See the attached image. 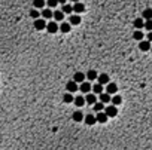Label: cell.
I'll return each instance as SVG.
<instances>
[{
	"label": "cell",
	"instance_id": "cell-1",
	"mask_svg": "<svg viewBox=\"0 0 152 150\" xmlns=\"http://www.w3.org/2000/svg\"><path fill=\"white\" fill-rule=\"evenodd\" d=\"M34 28H36L37 31H40V30H43V28H46V22H45V19H42V18L34 19Z\"/></svg>",
	"mask_w": 152,
	"mask_h": 150
},
{
	"label": "cell",
	"instance_id": "cell-2",
	"mask_svg": "<svg viewBox=\"0 0 152 150\" xmlns=\"http://www.w3.org/2000/svg\"><path fill=\"white\" fill-rule=\"evenodd\" d=\"M116 113H118V110H116V107H113V106H107V107L104 109V114H106L107 117H115Z\"/></svg>",
	"mask_w": 152,
	"mask_h": 150
},
{
	"label": "cell",
	"instance_id": "cell-3",
	"mask_svg": "<svg viewBox=\"0 0 152 150\" xmlns=\"http://www.w3.org/2000/svg\"><path fill=\"white\" fill-rule=\"evenodd\" d=\"M83 100H85V104H93V106H94V104L97 103V97H96L94 94H91V92L86 94V95L83 97Z\"/></svg>",
	"mask_w": 152,
	"mask_h": 150
},
{
	"label": "cell",
	"instance_id": "cell-4",
	"mask_svg": "<svg viewBox=\"0 0 152 150\" xmlns=\"http://www.w3.org/2000/svg\"><path fill=\"white\" fill-rule=\"evenodd\" d=\"M97 80H98V85H107V83H111V80H109V76H107L106 73H103V74H98L97 76Z\"/></svg>",
	"mask_w": 152,
	"mask_h": 150
},
{
	"label": "cell",
	"instance_id": "cell-5",
	"mask_svg": "<svg viewBox=\"0 0 152 150\" xmlns=\"http://www.w3.org/2000/svg\"><path fill=\"white\" fill-rule=\"evenodd\" d=\"M72 11L75 12V15H81L83 11H85V6L82 5V3H79V2H76L73 6H72Z\"/></svg>",
	"mask_w": 152,
	"mask_h": 150
},
{
	"label": "cell",
	"instance_id": "cell-6",
	"mask_svg": "<svg viewBox=\"0 0 152 150\" xmlns=\"http://www.w3.org/2000/svg\"><path fill=\"white\" fill-rule=\"evenodd\" d=\"M78 89H81L82 94H90V91H91V83H90V82H82L81 86H78Z\"/></svg>",
	"mask_w": 152,
	"mask_h": 150
},
{
	"label": "cell",
	"instance_id": "cell-7",
	"mask_svg": "<svg viewBox=\"0 0 152 150\" xmlns=\"http://www.w3.org/2000/svg\"><path fill=\"white\" fill-rule=\"evenodd\" d=\"M46 30H48V33H51V34L57 33V31H58V26H57V22H55V21L48 22V24H46Z\"/></svg>",
	"mask_w": 152,
	"mask_h": 150
},
{
	"label": "cell",
	"instance_id": "cell-8",
	"mask_svg": "<svg viewBox=\"0 0 152 150\" xmlns=\"http://www.w3.org/2000/svg\"><path fill=\"white\" fill-rule=\"evenodd\" d=\"M116 91H118V86H116V83H107V86H106V94H107V95L116 94Z\"/></svg>",
	"mask_w": 152,
	"mask_h": 150
},
{
	"label": "cell",
	"instance_id": "cell-9",
	"mask_svg": "<svg viewBox=\"0 0 152 150\" xmlns=\"http://www.w3.org/2000/svg\"><path fill=\"white\" fill-rule=\"evenodd\" d=\"M85 80V74L82 73V71H78V73H75V76H73V82L78 85V83H82Z\"/></svg>",
	"mask_w": 152,
	"mask_h": 150
},
{
	"label": "cell",
	"instance_id": "cell-10",
	"mask_svg": "<svg viewBox=\"0 0 152 150\" xmlns=\"http://www.w3.org/2000/svg\"><path fill=\"white\" fill-rule=\"evenodd\" d=\"M98 100H100L98 103H101V104L104 106V104H107V103H111V95H107L106 92H103V94L98 95Z\"/></svg>",
	"mask_w": 152,
	"mask_h": 150
},
{
	"label": "cell",
	"instance_id": "cell-11",
	"mask_svg": "<svg viewBox=\"0 0 152 150\" xmlns=\"http://www.w3.org/2000/svg\"><path fill=\"white\" fill-rule=\"evenodd\" d=\"M107 119H109V117L104 114V112H100V113H97V116H96V122H98V123H106Z\"/></svg>",
	"mask_w": 152,
	"mask_h": 150
},
{
	"label": "cell",
	"instance_id": "cell-12",
	"mask_svg": "<svg viewBox=\"0 0 152 150\" xmlns=\"http://www.w3.org/2000/svg\"><path fill=\"white\" fill-rule=\"evenodd\" d=\"M69 24L70 26H78V24H81V16L79 15H70L69 16Z\"/></svg>",
	"mask_w": 152,
	"mask_h": 150
},
{
	"label": "cell",
	"instance_id": "cell-13",
	"mask_svg": "<svg viewBox=\"0 0 152 150\" xmlns=\"http://www.w3.org/2000/svg\"><path fill=\"white\" fill-rule=\"evenodd\" d=\"M139 48H140V51L148 52L149 49H151V42H148V40H142V42H140V45H139Z\"/></svg>",
	"mask_w": 152,
	"mask_h": 150
},
{
	"label": "cell",
	"instance_id": "cell-14",
	"mask_svg": "<svg viewBox=\"0 0 152 150\" xmlns=\"http://www.w3.org/2000/svg\"><path fill=\"white\" fill-rule=\"evenodd\" d=\"M66 89H67V94H72V92H76L78 91V85L72 80V82H69L67 85H66Z\"/></svg>",
	"mask_w": 152,
	"mask_h": 150
},
{
	"label": "cell",
	"instance_id": "cell-15",
	"mask_svg": "<svg viewBox=\"0 0 152 150\" xmlns=\"http://www.w3.org/2000/svg\"><path fill=\"white\" fill-rule=\"evenodd\" d=\"M83 120H85L86 125H94V123H96V116H94L93 113H90V114H86V116L83 117Z\"/></svg>",
	"mask_w": 152,
	"mask_h": 150
},
{
	"label": "cell",
	"instance_id": "cell-16",
	"mask_svg": "<svg viewBox=\"0 0 152 150\" xmlns=\"http://www.w3.org/2000/svg\"><path fill=\"white\" fill-rule=\"evenodd\" d=\"M97 76H98V74H97V71H96V70H90L88 73L85 74V77L88 79L90 82H91V80H96V79H97Z\"/></svg>",
	"mask_w": 152,
	"mask_h": 150
},
{
	"label": "cell",
	"instance_id": "cell-17",
	"mask_svg": "<svg viewBox=\"0 0 152 150\" xmlns=\"http://www.w3.org/2000/svg\"><path fill=\"white\" fill-rule=\"evenodd\" d=\"M73 103H75V106H76V107H82V106L85 104V100H83V97H82V95H79V97L73 98Z\"/></svg>",
	"mask_w": 152,
	"mask_h": 150
},
{
	"label": "cell",
	"instance_id": "cell-18",
	"mask_svg": "<svg viewBox=\"0 0 152 150\" xmlns=\"http://www.w3.org/2000/svg\"><path fill=\"white\" fill-rule=\"evenodd\" d=\"M52 18L55 19V22L57 21H63L64 19V14L61 11H55V12H52Z\"/></svg>",
	"mask_w": 152,
	"mask_h": 150
},
{
	"label": "cell",
	"instance_id": "cell-19",
	"mask_svg": "<svg viewBox=\"0 0 152 150\" xmlns=\"http://www.w3.org/2000/svg\"><path fill=\"white\" fill-rule=\"evenodd\" d=\"M58 30H60L61 33H69V31H70V24H69V22H63L61 26L58 27Z\"/></svg>",
	"mask_w": 152,
	"mask_h": 150
},
{
	"label": "cell",
	"instance_id": "cell-20",
	"mask_svg": "<svg viewBox=\"0 0 152 150\" xmlns=\"http://www.w3.org/2000/svg\"><path fill=\"white\" fill-rule=\"evenodd\" d=\"M111 101H112V106L116 107V106H119L122 103V98L119 95H115V97H111Z\"/></svg>",
	"mask_w": 152,
	"mask_h": 150
},
{
	"label": "cell",
	"instance_id": "cell-21",
	"mask_svg": "<svg viewBox=\"0 0 152 150\" xmlns=\"http://www.w3.org/2000/svg\"><path fill=\"white\" fill-rule=\"evenodd\" d=\"M42 16H43L42 19H49V18H52V11L48 9V8L43 9V11H42Z\"/></svg>",
	"mask_w": 152,
	"mask_h": 150
},
{
	"label": "cell",
	"instance_id": "cell-22",
	"mask_svg": "<svg viewBox=\"0 0 152 150\" xmlns=\"http://www.w3.org/2000/svg\"><path fill=\"white\" fill-rule=\"evenodd\" d=\"M93 94H94V95H96V94H97V95L103 94V86L98 85V83H96V85L93 86Z\"/></svg>",
	"mask_w": 152,
	"mask_h": 150
},
{
	"label": "cell",
	"instance_id": "cell-23",
	"mask_svg": "<svg viewBox=\"0 0 152 150\" xmlns=\"http://www.w3.org/2000/svg\"><path fill=\"white\" fill-rule=\"evenodd\" d=\"M72 117H73L75 122H82V120H83V114H82V112H75Z\"/></svg>",
	"mask_w": 152,
	"mask_h": 150
},
{
	"label": "cell",
	"instance_id": "cell-24",
	"mask_svg": "<svg viewBox=\"0 0 152 150\" xmlns=\"http://www.w3.org/2000/svg\"><path fill=\"white\" fill-rule=\"evenodd\" d=\"M133 24H134V28H137V30L143 28V19H142V18H136Z\"/></svg>",
	"mask_w": 152,
	"mask_h": 150
},
{
	"label": "cell",
	"instance_id": "cell-25",
	"mask_svg": "<svg viewBox=\"0 0 152 150\" xmlns=\"http://www.w3.org/2000/svg\"><path fill=\"white\" fill-rule=\"evenodd\" d=\"M142 16H143L146 21H151V18H152V9H145L143 14H142Z\"/></svg>",
	"mask_w": 152,
	"mask_h": 150
},
{
	"label": "cell",
	"instance_id": "cell-26",
	"mask_svg": "<svg viewBox=\"0 0 152 150\" xmlns=\"http://www.w3.org/2000/svg\"><path fill=\"white\" fill-rule=\"evenodd\" d=\"M63 101L67 103V104H69V103H73V95H72V94H66V95L63 97Z\"/></svg>",
	"mask_w": 152,
	"mask_h": 150
},
{
	"label": "cell",
	"instance_id": "cell-27",
	"mask_svg": "<svg viewBox=\"0 0 152 150\" xmlns=\"http://www.w3.org/2000/svg\"><path fill=\"white\" fill-rule=\"evenodd\" d=\"M133 37H134L136 40H140V42H142V39H143V33H142L140 30H136V31L133 33Z\"/></svg>",
	"mask_w": 152,
	"mask_h": 150
},
{
	"label": "cell",
	"instance_id": "cell-28",
	"mask_svg": "<svg viewBox=\"0 0 152 150\" xmlns=\"http://www.w3.org/2000/svg\"><path fill=\"white\" fill-rule=\"evenodd\" d=\"M61 12H63V14H69V15H70L73 11H72V6H70V5H63V11H61Z\"/></svg>",
	"mask_w": 152,
	"mask_h": 150
},
{
	"label": "cell",
	"instance_id": "cell-29",
	"mask_svg": "<svg viewBox=\"0 0 152 150\" xmlns=\"http://www.w3.org/2000/svg\"><path fill=\"white\" fill-rule=\"evenodd\" d=\"M34 9H40V8H45V2H42V0H37V2L33 3Z\"/></svg>",
	"mask_w": 152,
	"mask_h": 150
},
{
	"label": "cell",
	"instance_id": "cell-30",
	"mask_svg": "<svg viewBox=\"0 0 152 150\" xmlns=\"http://www.w3.org/2000/svg\"><path fill=\"white\" fill-rule=\"evenodd\" d=\"M94 110H96V112H98V113H100V112H101V110H104V106H103V104H101V103H98V101H97V103H96V104H94Z\"/></svg>",
	"mask_w": 152,
	"mask_h": 150
},
{
	"label": "cell",
	"instance_id": "cell-31",
	"mask_svg": "<svg viewBox=\"0 0 152 150\" xmlns=\"http://www.w3.org/2000/svg\"><path fill=\"white\" fill-rule=\"evenodd\" d=\"M57 3H58V2H55V0H49V2H46L45 5H48V9H51V8H55Z\"/></svg>",
	"mask_w": 152,
	"mask_h": 150
},
{
	"label": "cell",
	"instance_id": "cell-32",
	"mask_svg": "<svg viewBox=\"0 0 152 150\" xmlns=\"http://www.w3.org/2000/svg\"><path fill=\"white\" fill-rule=\"evenodd\" d=\"M143 27H145L148 31H151V28H152V21H146V22H143Z\"/></svg>",
	"mask_w": 152,
	"mask_h": 150
},
{
	"label": "cell",
	"instance_id": "cell-33",
	"mask_svg": "<svg viewBox=\"0 0 152 150\" xmlns=\"http://www.w3.org/2000/svg\"><path fill=\"white\" fill-rule=\"evenodd\" d=\"M30 16L34 18V19H37V18H39V12H37L36 9H31V11H30Z\"/></svg>",
	"mask_w": 152,
	"mask_h": 150
},
{
	"label": "cell",
	"instance_id": "cell-34",
	"mask_svg": "<svg viewBox=\"0 0 152 150\" xmlns=\"http://www.w3.org/2000/svg\"><path fill=\"white\" fill-rule=\"evenodd\" d=\"M149 40H152V33H149V34H148V42H149Z\"/></svg>",
	"mask_w": 152,
	"mask_h": 150
}]
</instances>
